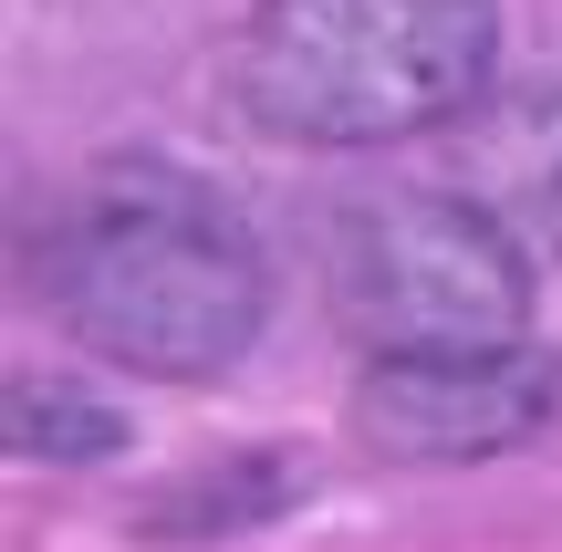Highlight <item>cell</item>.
Here are the masks:
<instances>
[{"mask_svg": "<svg viewBox=\"0 0 562 552\" xmlns=\"http://www.w3.org/2000/svg\"><path fill=\"white\" fill-rule=\"evenodd\" d=\"M42 292L63 334L136 375H220L271 324L261 229L229 188L167 157H104L42 219Z\"/></svg>", "mask_w": 562, "mask_h": 552, "instance_id": "6da1fadb", "label": "cell"}, {"mask_svg": "<svg viewBox=\"0 0 562 552\" xmlns=\"http://www.w3.org/2000/svg\"><path fill=\"white\" fill-rule=\"evenodd\" d=\"M240 115L281 146H396L501 94V0H261Z\"/></svg>", "mask_w": 562, "mask_h": 552, "instance_id": "7a4b0ae2", "label": "cell"}, {"mask_svg": "<svg viewBox=\"0 0 562 552\" xmlns=\"http://www.w3.org/2000/svg\"><path fill=\"white\" fill-rule=\"evenodd\" d=\"M531 250L469 188H385L334 229V313L364 354H448V345H531Z\"/></svg>", "mask_w": 562, "mask_h": 552, "instance_id": "3957f363", "label": "cell"}, {"mask_svg": "<svg viewBox=\"0 0 562 552\" xmlns=\"http://www.w3.org/2000/svg\"><path fill=\"white\" fill-rule=\"evenodd\" d=\"M562 407V365L542 345H448V354H364L355 438L375 459H501L542 438Z\"/></svg>", "mask_w": 562, "mask_h": 552, "instance_id": "277c9868", "label": "cell"}, {"mask_svg": "<svg viewBox=\"0 0 562 552\" xmlns=\"http://www.w3.org/2000/svg\"><path fill=\"white\" fill-rule=\"evenodd\" d=\"M459 188L562 271V83H501L459 125Z\"/></svg>", "mask_w": 562, "mask_h": 552, "instance_id": "5b68a950", "label": "cell"}, {"mask_svg": "<svg viewBox=\"0 0 562 552\" xmlns=\"http://www.w3.org/2000/svg\"><path fill=\"white\" fill-rule=\"evenodd\" d=\"M0 428H11V449H21V459H104V449L125 438L83 386H53V375H21Z\"/></svg>", "mask_w": 562, "mask_h": 552, "instance_id": "8992f818", "label": "cell"}]
</instances>
